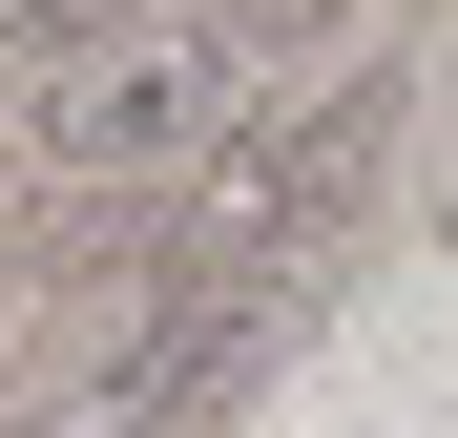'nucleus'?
I'll use <instances>...</instances> for the list:
<instances>
[{
  "mask_svg": "<svg viewBox=\"0 0 458 438\" xmlns=\"http://www.w3.org/2000/svg\"><path fill=\"white\" fill-rule=\"evenodd\" d=\"M229 125H250V63H229L208 21H105V42H63V63H42V105H21L42 188H84V209L188 188Z\"/></svg>",
  "mask_w": 458,
  "mask_h": 438,
  "instance_id": "obj_1",
  "label": "nucleus"
},
{
  "mask_svg": "<svg viewBox=\"0 0 458 438\" xmlns=\"http://www.w3.org/2000/svg\"><path fill=\"white\" fill-rule=\"evenodd\" d=\"M313 21H334V0H208V42H229V63H271V42H313Z\"/></svg>",
  "mask_w": 458,
  "mask_h": 438,
  "instance_id": "obj_2",
  "label": "nucleus"
},
{
  "mask_svg": "<svg viewBox=\"0 0 458 438\" xmlns=\"http://www.w3.org/2000/svg\"><path fill=\"white\" fill-rule=\"evenodd\" d=\"M105 21H125V0H0V42H42V63H63V42H105Z\"/></svg>",
  "mask_w": 458,
  "mask_h": 438,
  "instance_id": "obj_3",
  "label": "nucleus"
}]
</instances>
